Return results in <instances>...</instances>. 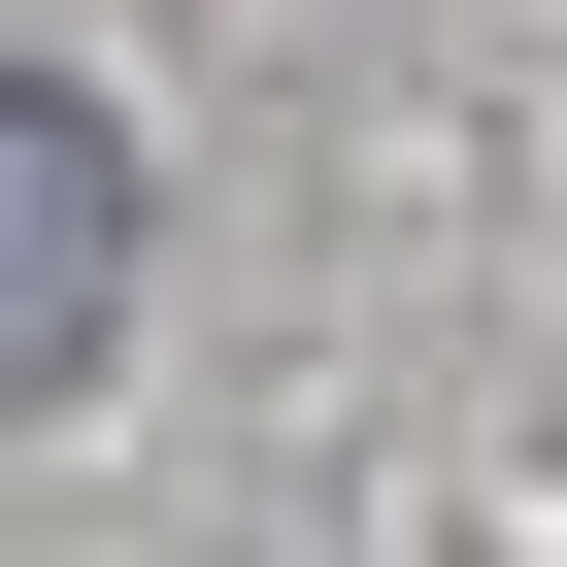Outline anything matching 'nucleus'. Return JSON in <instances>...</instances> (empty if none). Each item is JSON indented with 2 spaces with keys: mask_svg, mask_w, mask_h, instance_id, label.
I'll return each instance as SVG.
<instances>
[{
  "mask_svg": "<svg viewBox=\"0 0 567 567\" xmlns=\"http://www.w3.org/2000/svg\"><path fill=\"white\" fill-rule=\"evenodd\" d=\"M101 334H134V134L68 68H0V401H68Z\"/></svg>",
  "mask_w": 567,
  "mask_h": 567,
  "instance_id": "nucleus-1",
  "label": "nucleus"
}]
</instances>
